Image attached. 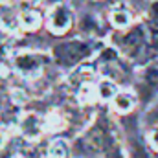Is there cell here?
Wrapping results in <instances>:
<instances>
[{"instance_id": "1", "label": "cell", "mask_w": 158, "mask_h": 158, "mask_svg": "<svg viewBox=\"0 0 158 158\" xmlns=\"http://www.w3.org/2000/svg\"><path fill=\"white\" fill-rule=\"evenodd\" d=\"M94 53V44L88 40H66L53 48V59L66 68H77Z\"/></svg>"}, {"instance_id": "2", "label": "cell", "mask_w": 158, "mask_h": 158, "mask_svg": "<svg viewBox=\"0 0 158 158\" xmlns=\"http://www.w3.org/2000/svg\"><path fill=\"white\" fill-rule=\"evenodd\" d=\"M147 48H149V39H147V31L142 24L131 26L119 39V50L129 59L143 57Z\"/></svg>"}, {"instance_id": "3", "label": "cell", "mask_w": 158, "mask_h": 158, "mask_svg": "<svg viewBox=\"0 0 158 158\" xmlns=\"http://www.w3.org/2000/svg\"><path fill=\"white\" fill-rule=\"evenodd\" d=\"M50 63L48 55L39 52H20L13 59L15 72L24 79H37L44 72L46 64Z\"/></svg>"}, {"instance_id": "4", "label": "cell", "mask_w": 158, "mask_h": 158, "mask_svg": "<svg viewBox=\"0 0 158 158\" xmlns=\"http://www.w3.org/2000/svg\"><path fill=\"white\" fill-rule=\"evenodd\" d=\"M17 131L24 142H37L46 132V118L39 112H24L19 116Z\"/></svg>"}, {"instance_id": "5", "label": "cell", "mask_w": 158, "mask_h": 158, "mask_svg": "<svg viewBox=\"0 0 158 158\" xmlns=\"http://www.w3.org/2000/svg\"><path fill=\"white\" fill-rule=\"evenodd\" d=\"M72 24H74V13H72L70 6H66V4H55L48 11L46 26H48V30L52 33L64 35L66 31H70Z\"/></svg>"}, {"instance_id": "6", "label": "cell", "mask_w": 158, "mask_h": 158, "mask_svg": "<svg viewBox=\"0 0 158 158\" xmlns=\"http://www.w3.org/2000/svg\"><path fill=\"white\" fill-rule=\"evenodd\" d=\"M136 103H138V98H136V94L132 90H119L116 94V98L110 101L112 109L118 114H129L131 110H134Z\"/></svg>"}, {"instance_id": "7", "label": "cell", "mask_w": 158, "mask_h": 158, "mask_svg": "<svg viewBox=\"0 0 158 158\" xmlns=\"http://www.w3.org/2000/svg\"><path fill=\"white\" fill-rule=\"evenodd\" d=\"M0 26L7 31H17L20 30V20H19V13L13 9V6H9L7 2H0Z\"/></svg>"}, {"instance_id": "8", "label": "cell", "mask_w": 158, "mask_h": 158, "mask_svg": "<svg viewBox=\"0 0 158 158\" xmlns=\"http://www.w3.org/2000/svg\"><path fill=\"white\" fill-rule=\"evenodd\" d=\"M119 92L118 85L114 83V79H109V77H103L96 83V94H98V99L103 101V103H110L116 94Z\"/></svg>"}, {"instance_id": "9", "label": "cell", "mask_w": 158, "mask_h": 158, "mask_svg": "<svg viewBox=\"0 0 158 158\" xmlns=\"http://www.w3.org/2000/svg\"><path fill=\"white\" fill-rule=\"evenodd\" d=\"M19 20L22 30L33 31L40 26V13L35 7H24L22 11H19Z\"/></svg>"}, {"instance_id": "10", "label": "cell", "mask_w": 158, "mask_h": 158, "mask_svg": "<svg viewBox=\"0 0 158 158\" xmlns=\"http://www.w3.org/2000/svg\"><path fill=\"white\" fill-rule=\"evenodd\" d=\"M109 19H110V24L114 28H118V30H127L131 26V20H132L131 11L125 6H114L110 15H109Z\"/></svg>"}, {"instance_id": "11", "label": "cell", "mask_w": 158, "mask_h": 158, "mask_svg": "<svg viewBox=\"0 0 158 158\" xmlns=\"http://www.w3.org/2000/svg\"><path fill=\"white\" fill-rule=\"evenodd\" d=\"M46 153H48V158H70L72 149H70V143L64 138H53L48 143Z\"/></svg>"}, {"instance_id": "12", "label": "cell", "mask_w": 158, "mask_h": 158, "mask_svg": "<svg viewBox=\"0 0 158 158\" xmlns=\"http://www.w3.org/2000/svg\"><path fill=\"white\" fill-rule=\"evenodd\" d=\"M0 158H20V143L17 138H9L0 145Z\"/></svg>"}, {"instance_id": "13", "label": "cell", "mask_w": 158, "mask_h": 158, "mask_svg": "<svg viewBox=\"0 0 158 158\" xmlns=\"http://www.w3.org/2000/svg\"><path fill=\"white\" fill-rule=\"evenodd\" d=\"M147 142H149L151 149L158 153V123L149 129V132H147Z\"/></svg>"}, {"instance_id": "14", "label": "cell", "mask_w": 158, "mask_h": 158, "mask_svg": "<svg viewBox=\"0 0 158 158\" xmlns=\"http://www.w3.org/2000/svg\"><path fill=\"white\" fill-rule=\"evenodd\" d=\"M149 19H151V22L158 28V0H155L151 4V7H149Z\"/></svg>"}, {"instance_id": "15", "label": "cell", "mask_w": 158, "mask_h": 158, "mask_svg": "<svg viewBox=\"0 0 158 158\" xmlns=\"http://www.w3.org/2000/svg\"><path fill=\"white\" fill-rule=\"evenodd\" d=\"M6 55H7V48H6V44L0 40V66H2L4 61H6Z\"/></svg>"}, {"instance_id": "16", "label": "cell", "mask_w": 158, "mask_h": 158, "mask_svg": "<svg viewBox=\"0 0 158 158\" xmlns=\"http://www.w3.org/2000/svg\"><path fill=\"white\" fill-rule=\"evenodd\" d=\"M4 142H6V138H4V134H2V131H0V145H2Z\"/></svg>"}, {"instance_id": "17", "label": "cell", "mask_w": 158, "mask_h": 158, "mask_svg": "<svg viewBox=\"0 0 158 158\" xmlns=\"http://www.w3.org/2000/svg\"><path fill=\"white\" fill-rule=\"evenodd\" d=\"M33 2H35V0H33Z\"/></svg>"}]
</instances>
